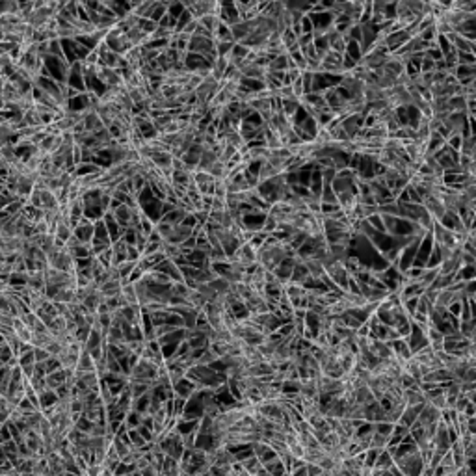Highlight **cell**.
<instances>
[{
  "label": "cell",
  "mask_w": 476,
  "mask_h": 476,
  "mask_svg": "<svg viewBox=\"0 0 476 476\" xmlns=\"http://www.w3.org/2000/svg\"><path fill=\"white\" fill-rule=\"evenodd\" d=\"M195 233L194 227H188V225L184 224H175L171 227V231H169V235H167L166 240L173 242V244H183L188 236H192Z\"/></svg>",
  "instance_id": "cell-1"
},
{
  "label": "cell",
  "mask_w": 476,
  "mask_h": 476,
  "mask_svg": "<svg viewBox=\"0 0 476 476\" xmlns=\"http://www.w3.org/2000/svg\"><path fill=\"white\" fill-rule=\"evenodd\" d=\"M294 264H296V258H292V257H287L285 261H283L279 266H277L274 272H276V276L279 277L283 281V285L287 281H290L292 279V272H294Z\"/></svg>",
  "instance_id": "cell-2"
},
{
  "label": "cell",
  "mask_w": 476,
  "mask_h": 476,
  "mask_svg": "<svg viewBox=\"0 0 476 476\" xmlns=\"http://www.w3.org/2000/svg\"><path fill=\"white\" fill-rule=\"evenodd\" d=\"M84 125H86V128H88V131H90V132H93V134H95V132H99V131H101V128H104V126H106V125H104V121L101 119V115H99L97 112H95V110H90V112H88V114H86V119H84Z\"/></svg>",
  "instance_id": "cell-3"
},
{
  "label": "cell",
  "mask_w": 476,
  "mask_h": 476,
  "mask_svg": "<svg viewBox=\"0 0 476 476\" xmlns=\"http://www.w3.org/2000/svg\"><path fill=\"white\" fill-rule=\"evenodd\" d=\"M231 30H233V37H235V41H244L249 35V32H251V24H249V21H238V23L231 24Z\"/></svg>",
  "instance_id": "cell-4"
},
{
  "label": "cell",
  "mask_w": 476,
  "mask_h": 476,
  "mask_svg": "<svg viewBox=\"0 0 476 476\" xmlns=\"http://www.w3.org/2000/svg\"><path fill=\"white\" fill-rule=\"evenodd\" d=\"M158 0H142L138 6L131 8L132 12L136 13V15H140V17H149L153 15V12H155V6Z\"/></svg>",
  "instance_id": "cell-5"
},
{
  "label": "cell",
  "mask_w": 476,
  "mask_h": 476,
  "mask_svg": "<svg viewBox=\"0 0 476 476\" xmlns=\"http://www.w3.org/2000/svg\"><path fill=\"white\" fill-rule=\"evenodd\" d=\"M142 422H144V413H142V411H138L136 407H132V409L126 411L125 424L128 426V430H131V428H138V426H142Z\"/></svg>",
  "instance_id": "cell-6"
},
{
  "label": "cell",
  "mask_w": 476,
  "mask_h": 476,
  "mask_svg": "<svg viewBox=\"0 0 476 476\" xmlns=\"http://www.w3.org/2000/svg\"><path fill=\"white\" fill-rule=\"evenodd\" d=\"M264 467L268 470V474H288L287 465L283 463V459L279 458V456H277L276 459L268 461V463H264Z\"/></svg>",
  "instance_id": "cell-7"
},
{
  "label": "cell",
  "mask_w": 476,
  "mask_h": 476,
  "mask_svg": "<svg viewBox=\"0 0 476 476\" xmlns=\"http://www.w3.org/2000/svg\"><path fill=\"white\" fill-rule=\"evenodd\" d=\"M13 356H15L13 348L10 346V342H8L6 338L2 337V342H0V363H2V365H6V363L12 361Z\"/></svg>",
  "instance_id": "cell-8"
},
{
  "label": "cell",
  "mask_w": 476,
  "mask_h": 476,
  "mask_svg": "<svg viewBox=\"0 0 476 476\" xmlns=\"http://www.w3.org/2000/svg\"><path fill=\"white\" fill-rule=\"evenodd\" d=\"M6 13H21V2L19 0H0V15Z\"/></svg>",
  "instance_id": "cell-9"
},
{
  "label": "cell",
  "mask_w": 476,
  "mask_h": 476,
  "mask_svg": "<svg viewBox=\"0 0 476 476\" xmlns=\"http://www.w3.org/2000/svg\"><path fill=\"white\" fill-rule=\"evenodd\" d=\"M115 266L119 268L121 277H123V279H128V277H131V274L134 272V268L138 266V263H136V261H131V258H126V261H123V263H119V264H115Z\"/></svg>",
  "instance_id": "cell-10"
},
{
  "label": "cell",
  "mask_w": 476,
  "mask_h": 476,
  "mask_svg": "<svg viewBox=\"0 0 476 476\" xmlns=\"http://www.w3.org/2000/svg\"><path fill=\"white\" fill-rule=\"evenodd\" d=\"M236 41H216V51L218 56H229Z\"/></svg>",
  "instance_id": "cell-11"
},
{
  "label": "cell",
  "mask_w": 476,
  "mask_h": 476,
  "mask_svg": "<svg viewBox=\"0 0 476 476\" xmlns=\"http://www.w3.org/2000/svg\"><path fill=\"white\" fill-rule=\"evenodd\" d=\"M35 363H41V361H47L49 357L52 356L51 352L47 350V348H43V346H35Z\"/></svg>",
  "instance_id": "cell-12"
},
{
  "label": "cell",
  "mask_w": 476,
  "mask_h": 476,
  "mask_svg": "<svg viewBox=\"0 0 476 476\" xmlns=\"http://www.w3.org/2000/svg\"><path fill=\"white\" fill-rule=\"evenodd\" d=\"M307 474L316 476V474H326V472H324V467H322L320 463H309V461H307Z\"/></svg>",
  "instance_id": "cell-13"
},
{
  "label": "cell",
  "mask_w": 476,
  "mask_h": 476,
  "mask_svg": "<svg viewBox=\"0 0 476 476\" xmlns=\"http://www.w3.org/2000/svg\"><path fill=\"white\" fill-rule=\"evenodd\" d=\"M197 26H199V19H192L186 26H184V34H188V35H194L195 34V30H197Z\"/></svg>",
  "instance_id": "cell-14"
}]
</instances>
